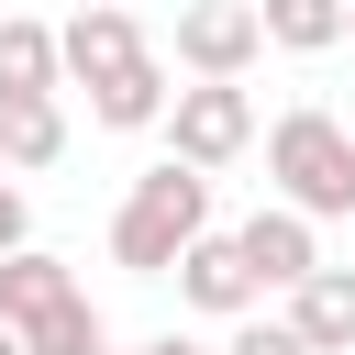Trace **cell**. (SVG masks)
I'll use <instances>...</instances> for the list:
<instances>
[{
  "label": "cell",
  "instance_id": "1",
  "mask_svg": "<svg viewBox=\"0 0 355 355\" xmlns=\"http://www.w3.org/2000/svg\"><path fill=\"white\" fill-rule=\"evenodd\" d=\"M211 233V178L200 166H144L133 189H122V211H111V266H133V277H166L189 244Z\"/></svg>",
  "mask_w": 355,
  "mask_h": 355
},
{
  "label": "cell",
  "instance_id": "2",
  "mask_svg": "<svg viewBox=\"0 0 355 355\" xmlns=\"http://www.w3.org/2000/svg\"><path fill=\"white\" fill-rule=\"evenodd\" d=\"M266 178H277L288 211L355 222V133H344L333 111H277V122H266Z\"/></svg>",
  "mask_w": 355,
  "mask_h": 355
},
{
  "label": "cell",
  "instance_id": "3",
  "mask_svg": "<svg viewBox=\"0 0 355 355\" xmlns=\"http://www.w3.org/2000/svg\"><path fill=\"white\" fill-rule=\"evenodd\" d=\"M0 322H11L33 355H89V344H111V333H100V311H89V288H78V266H67V255H44V244L0 255Z\"/></svg>",
  "mask_w": 355,
  "mask_h": 355
},
{
  "label": "cell",
  "instance_id": "4",
  "mask_svg": "<svg viewBox=\"0 0 355 355\" xmlns=\"http://www.w3.org/2000/svg\"><path fill=\"white\" fill-rule=\"evenodd\" d=\"M244 144H255V89H244V78H200V89L166 100V155H178V166L211 178V166H233Z\"/></svg>",
  "mask_w": 355,
  "mask_h": 355
},
{
  "label": "cell",
  "instance_id": "5",
  "mask_svg": "<svg viewBox=\"0 0 355 355\" xmlns=\"http://www.w3.org/2000/svg\"><path fill=\"white\" fill-rule=\"evenodd\" d=\"M255 55H266L255 0H189V11H178V67H189V78H244Z\"/></svg>",
  "mask_w": 355,
  "mask_h": 355
},
{
  "label": "cell",
  "instance_id": "6",
  "mask_svg": "<svg viewBox=\"0 0 355 355\" xmlns=\"http://www.w3.org/2000/svg\"><path fill=\"white\" fill-rule=\"evenodd\" d=\"M166 277H178V300H189V311H211V322H244V311H255V300H266V288H255V266H244V244H233V233H200V244H189V255H178V266H166Z\"/></svg>",
  "mask_w": 355,
  "mask_h": 355
},
{
  "label": "cell",
  "instance_id": "7",
  "mask_svg": "<svg viewBox=\"0 0 355 355\" xmlns=\"http://www.w3.org/2000/svg\"><path fill=\"white\" fill-rule=\"evenodd\" d=\"M55 55H67V78H78V89H111L122 67H144V33H133L111 0H78V22L55 33Z\"/></svg>",
  "mask_w": 355,
  "mask_h": 355
},
{
  "label": "cell",
  "instance_id": "8",
  "mask_svg": "<svg viewBox=\"0 0 355 355\" xmlns=\"http://www.w3.org/2000/svg\"><path fill=\"white\" fill-rule=\"evenodd\" d=\"M233 244H244L255 288H300V277L322 266V233H311V211H288V200H277V211H255V222H244Z\"/></svg>",
  "mask_w": 355,
  "mask_h": 355
},
{
  "label": "cell",
  "instance_id": "9",
  "mask_svg": "<svg viewBox=\"0 0 355 355\" xmlns=\"http://www.w3.org/2000/svg\"><path fill=\"white\" fill-rule=\"evenodd\" d=\"M311 355H355V266H311L300 288H288V311H277Z\"/></svg>",
  "mask_w": 355,
  "mask_h": 355
},
{
  "label": "cell",
  "instance_id": "10",
  "mask_svg": "<svg viewBox=\"0 0 355 355\" xmlns=\"http://www.w3.org/2000/svg\"><path fill=\"white\" fill-rule=\"evenodd\" d=\"M55 89H67L55 22H22V11H0V100H55Z\"/></svg>",
  "mask_w": 355,
  "mask_h": 355
},
{
  "label": "cell",
  "instance_id": "11",
  "mask_svg": "<svg viewBox=\"0 0 355 355\" xmlns=\"http://www.w3.org/2000/svg\"><path fill=\"white\" fill-rule=\"evenodd\" d=\"M67 155V111L55 100H0V166L11 178H44Z\"/></svg>",
  "mask_w": 355,
  "mask_h": 355
},
{
  "label": "cell",
  "instance_id": "12",
  "mask_svg": "<svg viewBox=\"0 0 355 355\" xmlns=\"http://www.w3.org/2000/svg\"><path fill=\"white\" fill-rule=\"evenodd\" d=\"M166 100H178V89H166V67L144 55V67H122L111 89H89V122H111V133H144V122H166Z\"/></svg>",
  "mask_w": 355,
  "mask_h": 355
},
{
  "label": "cell",
  "instance_id": "13",
  "mask_svg": "<svg viewBox=\"0 0 355 355\" xmlns=\"http://www.w3.org/2000/svg\"><path fill=\"white\" fill-rule=\"evenodd\" d=\"M255 22H266V44H288V55L344 44V0H255Z\"/></svg>",
  "mask_w": 355,
  "mask_h": 355
},
{
  "label": "cell",
  "instance_id": "14",
  "mask_svg": "<svg viewBox=\"0 0 355 355\" xmlns=\"http://www.w3.org/2000/svg\"><path fill=\"white\" fill-rule=\"evenodd\" d=\"M222 355H311V344H300V333H288V322H255V311H244V333H233V344H222Z\"/></svg>",
  "mask_w": 355,
  "mask_h": 355
},
{
  "label": "cell",
  "instance_id": "15",
  "mask_svg": "<svg viewBox=\"0 0 355 355\" xmlns=\"http://www.w3.org/2000/svg\"><path fill=\"white\" fill-rule=\"evenodd\" d=\"M22 244H33V200L0 178V255H22Z\"/></svg>",
  "mask_w": 355,
  "mask_h": 355
},
{
  "label": "cell",
  "instance_id": "16",
  "mask_svg": "<svg viewBox=\"0 0 355 355\" xmlns=\"http://www.w3.org/2000/svg\"><path fill=\"white\" fill-rule=\"evenodd\" d=\"M144 355H200V344H189V333H155V344H144Z\"/></svg>",
  "mask_w": 355,
  "mask_h": 355
},
{
  "label": "cell",
  "instance_id": "17",
  "mask_svg": "<svg viewBox=\"0 0 355 355\" xmlns=\"http://www.w3.org/2000/svg\"><path fill=\"white\" fill-rule=\"evenodd\" d=\"M0 355H33V344H22V333H11V322H0Z\"/></svg>",
  "mask_w": 355,
  "mask_h": 355
},
{
  "label": "cell",
  "instance_id": "18",
  "mask_svg": "<svg viewBox=\"0 0 355 355\" xmlns=\"http://www.w3.org/2000/svg\"><path fill=\"white\" fill-rule=\"evenodd\" d=\"M344 44H355V0H344Z\"/></svg>",
  "mask_w": 355,
  "mask_h": 355
},
{
  "label": "cell",
  "instance_id": "19",
  "mask_svg": "<svg viewBox=\"0 0 355 355\" xmlns=\"http://www.w3.org/2000/svg\"><path fill=\"white\" fill-rule=\"evenodd\" d=\"M89 355H111V344H89Z\"/></svg>",
  "mask_w": 355,
  "mask_h": 355
},
{
  "label": "cell",
  "instance_id": "20",
  "mask_svg": "<svg viewBox=\"0 0 355 355\" xmlns=\"http://www.w3.org/2000/svg\"><path fill=\"white\" fill-rule=\"evenodd\" d=\"M0 178H11V166H0Z\"/></svg>",
  "mask_w": 355,
  "mask_h": 355
}]
</instances>
